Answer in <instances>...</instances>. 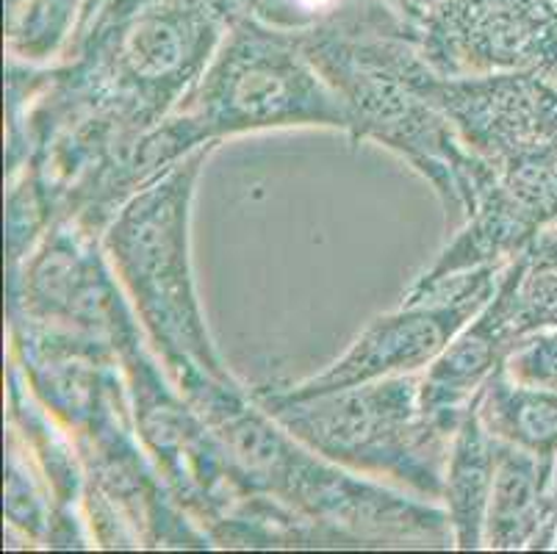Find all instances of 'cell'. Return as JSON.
Here are the masks:
<instances>
[{
  "instance_id": "obj_1",
  "label": "cell",
  "mask_w": 557,
  "mask_h": 554,
  "mask_svg": "<svg viewBox=\"0 0 557 554\" xmlns=\"http://www.w3.org/2000/svg\"><path fill=\"white\" fill-rule=\"evenodd\" d=\"M172 374L220 439L227 466L247 496H272L322 525L377 530L383 535L442 538L447 530L453 532L447 513L358 480L308 450L261 405L247 403L233 380H216L191 366L189 372L178 369Z\"/></svg>"
},
{
  "instance_id": "obj_2",
  "label": "cell",
  "mask_w": 557,
  "mask_h": 554,
  "mask_svg": "<svg viewBox=\"0 0 557 554\" xmlns=\"http://www.w3.org/2000/svg\"><path fill=\"white\" fill-rule=\"evenodd\" d=\"M214 147L216 141L195 147L134 192L106 225L103 247L172 372L195 366L216 380H233L206 330L189 261L191 197Z\"/></svg>"
},
{
  "instance_id": "obj_3",
  "label": "cell",
  "mask_w": 557,
  "mask_h": 554,
  "mask_svg": "<svg viewBox=\"0 0 557 554\" xmlns=\"http://www.w3.org/2000/svg\"><path fill=\"white\" fill-rule=\"evenodd\" d=\"M256 403L331 464L369 477H392L424 500L444 496L453 433L424 410L419 372L308 399L258 391Z\"/></svg>"
},
{
  "instance_id": "obj_4",
  "label": "cell",
  "mask_w": 557,
  "mask_h": 554,
  "mask_svg": "<svg viewBox=\"0 0 557 554\" xmlns=\"http://www.w3.org/2000/svg\"><path fill=\"white\" fill-rule=\"evenodd\" d=\"M286 125H331L352 131L342 95L317 70L306 48L239 30L211 61L189 98L153 136L170 161L220 136Z\"/></svg>"
},
{
  "instance_id": "obj_5",
  "label": "cell",
  "mask_w": 557,
  "mask_h": 554,
  "mask_svg": "<svg viewBox=\"0 0 557 554\" xmlns=\"http://www.w3.org/2000/svg\"><path fill=\"white\" fill-rule=\"evenodd\" d=\"M327 84L342 95L356 139H374L417 167L460 217H469L494 167L466 150L438 106L408 78L410 53L386 45H302Z\"/></svg>"
},
{
  "instance_id": "obj_6",
  "label": "cell",
  "mask_w": 557,
  "mask_h": 554,
  "mask_svg": "<svg viewBox=\"0 0 557 554\" xmlns=\"http://www.w3.org/2000/svg\"><path fill=\"white\" fill-rule=\"evenodd\" d=\"M499 263H491L453 274L428 292H408V299L397 311L374 319L325 372L288 385L277 394L288 399H308L372 380L422 372L483 311L499 286Z\"/></svg>"
},
{
  "instance_id": "obj_7",
  "label": "cell",
  "mask_w": 557,
  "mask_h": 554,
  "mask_svg": "<svg viewBox=\"0 0 557 554\" xmlns=\"http://www.w3.org/2000/svg\"><path fill=\"white\" fill-rule=\"evenodd\" d=\"M408 78L442 109L466 150L491 167L541 150L557 136V91L533 73L442 75L410 53Z\"/></svg>"
},
{
  "instance_id": "obj_8",
  "label": "cell",
  "mask_w": 557,
  "mask_h": 554,
  "mask_svg": "<svg viewBox=\"0 0 557 554\" xmlns=\"http://www.w3.org/2000/svg\"><path fill=\"white\" fill-rule=\"evenodd\" d=\"M89 233L62 217L25 263L23 278H9V297L34 322L92 335L116 349L136 328Z\"/></svg>"
},
{
  "instance_id": "obj_9",
  "label": "cell",
  "mask_w": 557,
  "mask_h": 554,
  "mask_svg": "<svg viewBox=\"0 0 557 554\" xmlns=\"http://www.w3.org/2000/svg\"><path fill=\"white\" fill-rule=\"evenodd\" d=\"M544 30L530 0H458L435 14L422 59L442 75L513 73L541 59Z\"/></svg>"
},
{
  "instance_id": "obj_10",
  "label": "cell",
  "mask_w": 557,
  "mask_h": 554,
  "mask_svg": "<svg viewBox=\"0 0 557 554\" xmlns=\"http://www.w3.org/2000/svg\"><path fill=\"white\" fill-rule=\"evenodd\" d=\"M510 349L513 338L488 299L483 311L455 335L422 374L424 410L455 435L466 410L472 408L474 396L503 369Z\"/></svg>"
},
{
  "instance_id": "obj_11",
  "label": "cell",
  "mask_w": 557,
  "mask_h": 554,
  "mask_svg": "<svg viewBox=\"0 0 557 554\" xmlns=\"http://www.w3.org/2000/svg\"><path fill=\"white\" fill-rule=\"evenodd\" d=\"M480 394L455 430L444 475L442 500L447 502L449 527L460 549L485 546V513L503 452V441L480 419Z\"/></svg>"
},
{
  "instance_id": "obj_12",
  "label": "cell",
  "mask_w": 557,
  "mask_h": 554,
  "mask_svg": "<svg viewBox=\"0 0 557 554\" xmlns=\"http://www.w3.org/2000/svg\"><path fill=\"white\" fill-rule=\"evenodd\" d=\"M546 482L549 477L544 466L533 460V452L503 444L485 513V546L521 549L539 538V527L544 525Z\"/></svg>"
},
{
  "instance_id": "obj_13",
  "label": "cell",
  "mask_w": 557,
  "mask_h": 554,
  "mask_svg": "<svg viewBox=\"0 0 557 554\" xmlns=\"http://www.w3.org/2000/svg\"><path fill=\"white\" fill-rule=\"evenodd\" d=\"M480 419L503 444L549 457L557 446V396L546 389L521 385L505 369L480 394Z\"/></svg>"
},
{
  "instance_id": "obj_14",
  "label": "cell",
  "mask_w": 557,
  "mask_h": 554,
  "mask_svg": "<svg viewBox=\"0 0 557 554\" xmlns=\"http://www.w3.org/2000/svg\"><path fill=\"white\" fill-rule=\"evenodd\" d=\"M7 516L14 527L32 538H42L50 516L37 491V482L28 475V464L20 460L17 441H9V480H7Z\"/></svg>"
},
{
  "instance_id": "obj_15",
  "label": "cell",
  "mask_w": 557,
  "mask_h": 554,
  "mask_svg": "<svg viewBox=\"0 0 557 554\" xmlns=\"http://www.w3.org/2000/svg\"><path fill=\"white\" fill-rule=\"evenodd\" d=\"M503 369L513 383L557 389V330L516 342Z\"/></svg>"
}]
</instances>
